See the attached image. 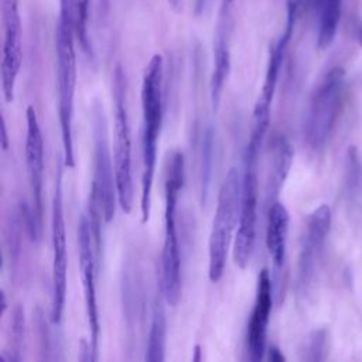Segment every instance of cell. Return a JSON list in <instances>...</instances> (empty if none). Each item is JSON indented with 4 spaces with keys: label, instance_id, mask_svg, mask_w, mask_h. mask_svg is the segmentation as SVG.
<instances>
[{
    "label": "cell",
    "instance_id": "cell-26",
    "mask_svg": "<svg viewBox=\"0 0 362 362\" xmlns=\"http://www.w3.org/2000/svg\"><path fill=\"white\" fill-rule=\"evenodd\" d=\"M327 352H328V332L324 328L315 329L307 341L303 359L311 361V362H320L325 359Z\"/></svg>",
    "mask_w": 362,
    "mask_h": 362
},
{
    "label": "cell",
    "instance_id": "cell-29",
    "mask_svg": "<svg viewBox=\"0 0 362 362\" xmlns=\"http://www.w3.org/2000/svg\"><path fill=\"white\" fill-rule=\"evenodd\" d=\"M267 352H269V359H270L272 362H284V361H286V358H284V355L281 354V351H280L277 346H274V345H272Z\"/></svg>",
    "mask_w": 362,
    "mask_h": 362
},
{
    "label": "cell",
    "instance_id": "cell-5",
    "mask_svg": "<svg viewBox=\"0 0 362 362\" xmlns=\"http://www.w3.org/2000/svg\"><path fill=\"white\" fill-rule=\"evenodd\" d=\"M344 93L345 72L339 66L331 68L315 86L304 122V139L311 148L318 150L328 140L339 116Z\"/></svg>",
    "mask_w": 362,
    "mask_h": 362
},
{
    "label": "cell",
    "instance_id": "cell-11",
    "mask_svg": "<svg viewBox=\"0 0 362 362\" xmlns=\"http://www.w3.org/2000/svg\"><path fill=\"white\" fill-rule=\"evenodd\" d=\"M331 228V209L327 204L315 208L307 219L305 233L303 236L298 269H297V290L304 296L315 277L317 266L322 253L324 243Z\"/></svg>",
    "mask_w": 362,
    "mask_h": 362
},
{
    "label": "cell",
    "instance_id": "cell-14",
    "mask_svg": "<svg viewBox=\"0 0 362 362\" xmlns=\"http://www.w3.org/2000/svg\"><path fill=\"white\" fill-rule=\"evenodd\" d=\"M273 291L274 288L270 272L267 269H263L257 277L256 300L246 334L247 356L253 362L262 361L266 352V335L273 305Z\"/></svg>",
    "mask_w": 362,
    "mask_h": 362
},
{
    "label": "cell",
    "instance_id": "cell-31",
    "mask_svg": "<svg viewBox=\"0 0 362 362\" xmlns=\"http://www.w3.org/2000/svg\"><path fill=\"white\" fill-rule=\"evenodd\" d=\"M1 148L4 151L8 148V134H7V126H6L4 119H3V123H1Z\"/></svg>",
    "mask_w": 362,
    "mask_h": 362
},
{
    "label": "cell",
    "instance_id": "cell-3",
    "mask_svg": "<svg viewBox=\"0 0 362 362\" xmlns=\"http://www.w3.org/2000/svg\"><path fill=\"white\" fill-rule=\"evenodd\" d=\"M242 173L232 167L226 173L219 192L208 243V276L212 283L222 279L229 246L239 222Z\"/></svg>",
    "mask_w": 362,
    "mask_h": 362
},
{
    "label": "cell",
    "instance_id": "cell-22",
    "mask_svg": "<svg viewBox=\"0 0 362 362\" xmlns=\"http://www.w3.org/2000/svg\"><path fill=\"white\" fill-rule=\"evenodd\" d=\"M341 6L342 0H317V45L320 49H327L337 35L341 20Z\"/></svg>",
    "mask_w": 362,
    "mask_h": 362
},
{
    "label": "cell",
    "instance_id": "cell-27",
    "mask_svg": "<svg viewBox=\"0 0 362 362\" xmlns=\"http://www.w3.org/2000/svg\"><path fill=\"white\" fill-rule=\"evenodd\" d=\"M35 327H37V334H38V342H40V351L42 354V359H54V352L55 351V345H58V341L54 339L48 324L44 318V314L41 313V310H38L37 317H35Z\"/></svg>",
    "mask_w": 362,
    "mask_h": 362
},
{
    "label": "cell",
    "instance_id": "cell-24",
    "mask_svg": "<svg viewBox=\"0 0 362 362\" xmlns=\"http://www.w3.org/2000/svg\"><path fill=\"white\" fill-rule=\"evenodd\" d=\"M24 335H25V318H24V310L20 304H17L10 317V354L8 361L11 362H20L23 359L21 356V348L24 344Z\"/></svg>",
    "mask_w": 362,
    "mask_h": 362
},
{
    "label": "cell",
    "instance_id": "cell-1",
    "mask_svg": "<svg viewBox=\"0 0 362 362\" xmlns=\"http://www.w3.org/2000/svg\"><path fill=\"white\" fill-rule=\"evenodd\" d=\"M163 76L164 61L160 54L151 57L146 66L141 82V192H140V211L141 222L146 223L150 218L151 208V189L154 181L156 161H157V141L160 137L163 123Z\"/></svg>",
    "mask_w": 362,
    "mask_h": 362
},
{
    "label": "cell",
    "instance_id": "cell-17",
    "mask_svg": "<svg viewBox=\"0 0 362 362\" xmlns=\"http://www.w3.org/2000/svg\"><path fill=\"white\" fill-rule=\"evenodd\" d=\"M230 31L226 16H222L218 24L214 44V69L211 75L209 92L214 109L218 107L225 82L230 71Z\"/></svg>",
    "mask_w": 362,
    "mask_h": 362
},
{
    "label": "cell",
    "instance_id": "cell-32",
    "mask_svg": "<svg viewBox=\"0 0 362 362\" xmlns=\"http://www.w3.org/2000/svg\"><path fill=\"white\" fill-rule=\"evenodd\" d=\"M168 3L171 6V8L175 11H180L182 8V0H168Z\"/></svg>",
    "mask_w": 362,
    "mask_h": 362
},
{
    "label": "cell",
    "instance_id": "cell-6",
    "mask_svg": "<svg viewBox=\"0 0 362 362\" xmlns=\"http://www.w3.org/2000/svg\"><path fill=\"white\" fill-rule=\"evenodd\" d=\"M113 99H115V144L113 161L117 184L119 205L129 214L133 206V175H132V140L130 124L126 103V75L120 65L113 75Z\"/></svg>",
    "mask_w": 362,
    "mask_h": 362
},
{
    "label": "cell",
    "instance_id": "cell-30",
    "mask_svg": "<svg viewBox=\"0 0 362 362\" xmlns=\"http://www.w3.org/2000/svg\"><path fill=\"white\" fill-rule=\"evenodd\" d=\"M352 30H354V35H355V40L358 41V44L362 47V21L355 18L354 20V25H352Z\"/></svg>",
    "mask_w": 362,
    "mask_h": 362
},
{
    "label": "cell",
    "instance_id": "cell-34",
    "mask_svg": "<svg viewBox=\"0 0 362 362\" xmlns=\"http://www.w3.org/2000/svg\"><path fill=\"white\" fill-rule=\"evenodd\" d=\"M194 352H195V356H194L192 359H194V361H201V356H199V354H201V346H199V345H195Z\"/></svg>",
    "mask_w": 362,
    "mask_h": 362
},
{
    "label": "cell",
    "instance_id": "cell-33",
    "mask_svg": "<svg viewBox=\"0 0 362 362\" xmlns=\"http://www.w3.org/2000/svg\"><path fill=\"white\" fill-rule=\"evenodd\" d=\"M204 4H205V0H195V11H197V14H199L202 11Z\"/></svg>",
    "mask_w": 362,
    "mask_h": 362
},
{
    "label": "cell",
    "instance_id": "cell-35",
    "mask_svg": "<svg viewBox=\"0 0 362 362\" xmlns=\"http://www.w3.org/2000/svg\"><path fill=\"white\" fill-rule=\"evenodd\" d=\"M229 1H232V0H229Z\"/></svg>",
    "mask_w": 362,
    "mask_h": 362
},
{
    "label": "cell",
    "instance_id": "cell-2",
    "mask_svg": "<svg viewBox=\"0 0 362 362\" xmlns=\"http://www.w3.org/2000/svg\"><path fill=\"white\" fill-rule=\"evenodd\" d=\"M184 185V154L174 151L164 181V243L161 253V281L167 304L177 305L181 296V252L177 233V201Z\"/></svg>",
    "mask_w": 362,
    "mask_h": 362
},
{
    "label": "cell",
    "instance_id": "cell-20",
    "mask_svg": "<svg viewBox=\"0 0 362 362\" xmlns=\"http://www.w3.org/2000/svg\"><path fill=\"white\" fill-rule=\"evenodd\" d=\"M134 267H127L123 272V281H122V297H123V308L126 314L127 322V335L130 337L129 341L134 339L136 327L141 318V308H143V298H141V286H140V276L134 273Z\"/></svg>",
    "mask_w": 362,
    "mask_h": 362
},
{
    "label": "cell",
    "instance_id": "cell-4",
    "mask_svg": "<svg viewBox=\"0 0 362 362\" xmlns=\"http://www.w3.org/2000/svg\"><path fill=\"white\" fill-rule=\"evenodd\" d=\"M75 33L69 24L58 20L55 31L57 52V79H58V116L61 127V140L64 150V165L74 168V98L76 85V52Z\"/></svg>",
    "mask_w": 362,
    "mask_h": 362
},
{
    "label": "cell",
    "instance_id": "cell-8",
    "mask_svg": "<svg viewBox=\"0 0 362 362\" xmlns=\"http://www.w3.org/2000/svg\"><path fill=\"white\" fill-rule=\"evenodd\" d=\"M260 150L246 144L243 151V171H242V189H240V209L238 232L233 243V257L238 267L245 269L250 260L257 221V163Z\"/></svg>",
    "mask_w": 362,
    "mask_h": 362
},
{
    "label": "cell",
    "instance_id": "cell-23",
    "mask_svg": "<svg viewBox=\"0 0 362 362\" xmlns=\"http://www.w3.org/2000/svg\"><path fill=\"white\" fill-rule=\"evenodd\" d=\"M214 148H215V132L214 127L209 124L204 130L202 143H201V201L202 204L206 202L211 180H212V167H214Z\"/></svg>",
    "mask_w": 362,
    "mask_h": 362
},
{
    "label": "cell",
    "instance_id": "cell-19",
    "mask_svg": "<svg viewBox=\"0 0 362 362\" xmlns=\"http://www.w3.org/2000/svg\"><path fill=\"white\" fill-rule=\"evenodd\" d=\"M165 294L161 277L157 279V287L153 301V315L148 332V342L146 351V359L150 362H161L165 355V334H167V320H165Z\"/></svg>",
    "mask_w": 362,
    "mask_h": 362
},
{
    "label": "cell",
    "instance_id": "cell-13",
    "mask_svg": "<svg viewBox=\"0 0 362 362\" xmlns=\"http://www.w3.org/2000/svg\"><path fill=\"white\" fill-rule=\"evenodd\" d=\"M293 35L283 33L281 37L273 44L270 48L269 54V61H267V68H266V75H264V82L260 90V95L256 100L255 109H253V119H252V130H250V137L247 144L253 146L260 150L263 139L266 136L269 123H270V109L279 81V74L280 68L284 59V54L287 49V45L290 42Z\"/></svg>",
    "mask_w": 362,
    "mask_h": 362
},
{
    "label": "cell",
    "instance_id": "cell-9",
    "mask_svg": "<svg viewBox=\"0 0 362 362\" xmlns=\"http://www.w3.org/2000/svg\"><path fill=\"white\" fill-rule=\"evenodd\" d=\"M51 242H52V297H51V322L59 324L64 313L66 296V228L62 199V170L61 165L55 174V188L51 208Z\"/></svg>",
    "mask_w": 362,
    "mask_h": 362
},
{
    "label": "cell",
    "instance_id": "cell-25",
    "mask_svg": "<svg viewBox=\"0 0 362 362\" xmlns=\"http://www.w3.org/2000/svg\"><path fill=\"white\" fill-rule=\"evenodd\" d=\"M362 185V160L355 146H349L346 153L345 188L349 195H355Z\"/></svg>",
    "mask_w": 362,
    "mask_h": 362
},
{
    "label": "cell",
    "instance_id": "cell-15",
    "mask_svg": "<svg viewBox=\"0 0 362 362\" xmlns=\"http://www.w3.org/2000/svg\"><path fill=\"white\" fill-rule=\"evenodd\" d=\"M25 164L33 194V209L37 218L42 219V181H44V139L33 106L25 113Z\"/></svg>",
    "mask_w": 362,
    "mask_h": 362
},
{
    "label": "cell",
    "instance_id": "cell-21",
    "mask_svg": "<svg viewBox=\"0 0 362 362\" xmlns=\"http://www.w3.org/2000/svg\"><path fill=\"white\" fill-rule=\"evenodd\" d=\"M90 0H59V18L69 24L86 54H92L90 40L88 34Z\"/></svg>",
    "mask_w": 362,
    "mask_h": 362
},
{
    "label": "cell",
    "instance_id": "cell-10",
    "mask_svg": "<svg viewBox=\"0 0 362 362\" xmlns=\"http://www.w3.org/2000/svg\"><path fill=\"white\" fill-rule=\"evenodd\" d=\"M1 89L6 102H13L16 81L23 61V28L18 0H1Z\"/></svg>",
    "mask_w": 362,
    "mask_h": 362
},
{
    "label": "cell",
    "instance_id": "cell-16",
    "mask_svg": "<svg viewBox=\"0 0 362 362\" xmlns=\"http://www.w3.org/2000/svg\"><path fill=\"white\" fill-rule=\"evenodd\" d=\"M288 212L280 201H274L267 209L266 246L273 260V288L279 281L286 262V246L288 233Z\"/></svg>",
    "mask_w": 362,
    "mask_h": 362
},
{
    "label": "cell",
    "instance_id": "cell-18",
    "mask_svg": "<svg viewBox=\"0 0 362 362\" xmlns=\"http://www.w3.org/2000/svg\"><path fill=\"white\" fill-rule=\"evenodd\" d=\"M293 147L284 136H276L272 146V165L266 182V204L277 201L279 192L288 175L293 163Z\"/></svg>",
    "mask_w": 362,
    "mask_h": 362
},
{
    "label": "cell",
    "instance_id": "cell-7",
    "mask_svg": "<svg viewBox=\"0 0 362 362\" xmlns=\"http://www.w3.org/2000/svg\"><path fill=\"white\" fill-rule=\"evenodd\" d=\"M92 140H93V180L90 192L99 199L105 222H110L119 204L115 164L107 137V122L103 106L99 100L92 105Z\"/></svg>",
    "mask_w": 362,
    "mask_h": 362
},
{
    "label": "cell",
    "instance_id": "cell-28",
    "mask_svg": "<svg viewBox=\"0 0 362 362\" xmlns=\"http://www.w3.org/2000/svg\"><path fill=\"white\" fill-rule=\"evenodd\" d=\"M311 0H286V27L284 30L294 31V27L301 16L310 7Z\"/></svg>",
    "mask_w": 362,
    "mask_h": 362
},
{
    "label": "cell",
    "instance_id": "cell-12",
    "mask_svg": "<svg viewBox=\"0 0 362 362\" xmlns=\"http://www.w3.org/2000/svg\"><path fill=\"white\" fill-rule=\"evenodd\" d=\"M78 243H79V266L82 276L83 298L86 317L89 324L90 346L95 358L98 359V341H99V314H98V301H96V284H95V270L98 266L93 235L89 223L88 215H82L78 225Z\"/></svg>",
    "mask_w": 362,
    "mask_h": 362
}]
</instances>
